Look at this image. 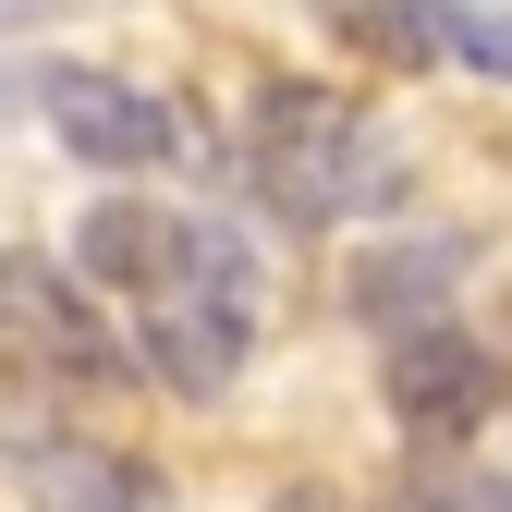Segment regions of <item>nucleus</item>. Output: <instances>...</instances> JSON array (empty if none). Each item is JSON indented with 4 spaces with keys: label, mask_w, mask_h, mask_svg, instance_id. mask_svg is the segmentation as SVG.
Listing matches in <instances>:
<instances>
[{
    "label": "nucleus",
    "mask_w": 512,
    "mask_h": 512,
    "mask_svg": "<svg viewBox=\"0 0 512 512\" xmlns=\"http://www.w3.org/2000/svg\"><path fill=\"white\" fill-rule=\"evenodd\" d=\"M244 183H256V208H281L293 232H342V220H378V208H403V147H391V122H366L342 86H317V74H269L244 98Z\"/></svg>",
    "instance_id": "1"
},
{
    "label": "nucleus",
    "mask_w": 512,
    "mask_h": 512,
    "mask_svg": "<svg viewBox=\"0 0 512 512\" xmlns=\"http://www.w3.org/2000/svg\"><path fill=\"white\" fill-rule=\"evenodd\" d=\"M244 342H256V256L232 232H208L196 269L135 305V354H147V378H171L183 403H220L232 366H244Z\"/></svg>",
    "instance_id": "2"
},
{
    "label": "nucleus",
    "mask_w": 512,
    "mask_h": 512,
    "mask_svg": "<svg viewBox=\"0 0 512 512\" xmlns=\"http://www.w3.org/2000/svg\"><path fill=\"white\" fill-rule=\"evenodd\" d=\"M0 378H25V391H110V378H135L110 317L86 305V281H61V256H0Z\"/></svg>",
    "instance_id": "3"
},
{
    "label": "nucleus",
    "mask_w": 512,
    "mask_h": 512,
    "mask_svg": "<svg viewBox=\"0 0 512 512\" xmlns=\"http://www.w3.org/2000/svg\"><path fill=\"white\" fill-rule=\"evenodd\" d=\"M37 110H49L61 159H86V171H159V159L183 147L171 98H159V86H135V74H110V61H49Z\"/></svg>",
    "instance_id": "4"
},
{
    "label": "nucleus",
    "mask_w": 512,
    "mask_h": 512,
    "mask_svg": "<svg viewBox=\"0 0 512 512\" xmlns=\"http://www.w3.org/2000/svg\"><path fill=\"white\" fill-rule=\"evenodd\" d=\"M208 232L220 220H196V208H159V196H98L86 220H74V256H86V281H110V293H171L183 269L208 256Z\"/></svg>",
    "instance_id": "5"
},
{
    "label": "nucleus",
    "mask_w": 512,
    "mask_h": 512,
    "mask_svg": "<svg viewBox=\"0 0 512 512\" xmlns=\"http://www.w3.org/2000/svg\"><path fill=\"white\" fill-rule=\"evenodd\" d=\"M378 391H391V415H403L415 439H464V427L500 403V378H488V354H476L464 330H403L391 354H378Z\"/></svg>",
    "instance_id": "6"
},
{
    "label": "nucleus",
    "mask_w": 512,
    "mask_h": 512,
    "mask_svg": "<svg viewBox=\"0 0 512 512\" xmlns=\"http://www.w3.org/2000/svg\"><path fill=\"white\" fill-rule=\"evenodd\" d=\"M13 500L25 512H147V476H135V452H110V439L25 427L13 439Z\"/></svg>",
    "instance_id": "7"
},
{
    "label": "nucleus",
    "mask_w": 512,
    "mask_h": 512,
    "mask_svg": "<svg viewBox=\"0 0 512 512\" xmlns=\"http://www.w3.org/2000/svg\"><path fill=\"white\" fill-rule=\"evenodd\" d=\"M342 49L391 74H452V0H342Z\"/></svg>",
    "instance_id": "8"
},
{
    "label": "nucleus",
    "mask_w": 512,
    "mask_h": 512,
    "mask_svg": "<svg viewBox=\"0 0 512 512\" xmlns=\"http://www.w3.org/2000/svg\"><path fill=\"white\" fill-rule=\"evenodd\" d=\"M452 269H464V244H391V269H366L354 305L391 317V305H415V293H452Z\"/></svg>",
    "instance_id": "9"
},
{
    "label": "nucleus",
    "mask_w": 512,
    "mask_h": 512,
    "mask_svg": "<svg viewBox=\"0 0 512 512\" xmlns=\"http://www.w3.org/2000/svg\"><path fill=\"white\" fill-rule=\"evenodd\" d=\"M452 74L512 86V13H488V0H452Z\"/></svg>",
    "instance_id": "10"
},
{
    "label": "nucleus",
    "mask_w": 512,
    "mask_h": 512,
    "mask_svg": "<svg viewBox=\"0 0 512 512\" xmlns=\"http://www.w3.org/2000/svg\"><path fill=\"white\" fill-rule=\"evenodd\" d=\"M452 512H512V476L500 488H452Z\"/></svg>",
    "instance_id": "11"
},
{
    "label": "nucleus",
    "mask_w": 512,
    "mask_h": 512,
    "mask_svg": "<svg viewBox=\"0 0 512 512\" xmlns=\"http://www.w3.org/2000/svg\"><path fill=\"white\" fill-rule=\"evenodd\" d=\"M378 512H452V500H378Z\"/></svg>",
    "instance_id": "12"
},
{
    "label": "nucleus",
    "mask_w": 512,
    "mask_h": 512,
    "mask_svg": "<svg viewBox=\"0 0 512 512\" xmlns=\"http://www.w3.org/2000/svg\"><path fill=\"white\" fill-rule=\"evenodd\" d=\"M281 512H330V500H317V488H293V500H281Z\"/></svg>",
    "instance_id": "13"
}]
</instances>
